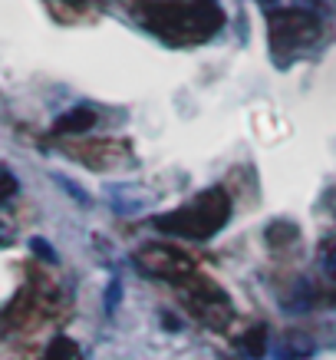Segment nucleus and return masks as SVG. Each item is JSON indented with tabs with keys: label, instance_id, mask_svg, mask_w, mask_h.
<instances>
[{
	"label": "nucleus",
	"instance_id": "1a4fd4ad",
	"mask_svg": "<svg viewBox=\"0 0 336 360\" xmlns=\"http://www.w3.org/2000/svg\"><path fill=\"white\" fill-rule=\"evenodd\" d=\"M320 264H323V271L336 281V238H326L323 245H320Z\"/></svg>",
	"mask_w": 336,
	"mask_h": 360
},
{
	"label": "nucleus",
	"instance_id": "f257e3e1",
	"mask_svg": "<svg viewBox=\"0 0 336 360\" xmlns=\"http://www.w3.org/2000/svg\"><path fill=\"white\" fill-rule=\"evenodd\" d=\"M132 17L172 46L205 44L224 27L217 0H135Z\"/></svg>",
	"mask_w": 336,
	"mask_h": 360
},
{
	"label": "nucleus",
	"instance_id": "6e6552de",
	"mask_svg": "<svg viewBox=\"0 0 336 360\" xmlns=\"http://www.w3.org/2000/svg\"><path fill=\"white\" fill-rule=\"evenodd\" d=\"M46 360H83V357H79L76 344L69 338H56L53 344H50V350H46Z\"/></svg>",
	"mask_w": 336,
	"mask_h": 360
},
{
	"label": "nucleus",
	"instance_id": "423d86ee",
	"mask_svg": "<svg viewBox=\"0 0 336 360\" xmlns=\"http://www.w3.org/2000/svg\"><path fill=\"white\" fill-rule=\"evenodd\" d=\"M93 122H96V112L86 110V106H79V110H69L66 116H60L53 126V132H63V136H79V132L93 129Z\"/></svg>",
	"mask_w": 336,
	"mask_h": 360
},
{
	"label": "nucleus",
	"instance_id": "f03ea898",
	"mask_svg": "<svg viewBox=\"0 0 336 360\" xmlns=\"http://www.w3.org/2000/svg\"><path fill=\"white\" fill-rule=\"evenodd\" d=\"M228 215H231L228 192H224V188H205V192H198L188 205L159 215V219H155V229L165 231V235H175V238L205 241L228 225Z\"/></svg>",
	"mask_w": 336,
	"mask_h": 360
},
{
	"label": "nucleus",
	"instance_id": "9d476101",
	"mask_svg": "<svg viewBox=\"0 0 336 360\" xmlns=\"http://www.w3.org/2000/svg\"><path fill=\"white\" fill-rule=\"evenodd\" d=\"M13 195H17V179L7 169H0V202H7Z\"/></svg>",
	"mask_w": 336,
	"mask_h": 360
},
{
	"label": "nucleus",
	"instance_id": "20e7f679",
	"mask_svg": "<svg viewBox=\"0 0 336 360\" xmlns=\"http://www.w3.org/2000/svg\"><path fill=\"white\" fill-rule=\"evenodd\" d=\"M178 288L184 291V297H188L191 311H195L205 324H211V328H224L231 317H234V311H231L224 291H221V288H215V284L208 281V278H201V274L188 278V281L178 284Z\"/></svg>",
	"mask_w": 336,
	"mask_h": 360
},
{
	"label": "nucleus",
	"instance_id": "39448f33",
	"mask_svg": "<svg viewBox=\"0 0 336 360\" xmlns=\"http://www.w3.org/2000/svg\"><path fill=\"white\" fill-rule=\"evenodd\" d=\"M135 262H139L142 271L155 274V278H165V281L172 284H184L188 278H195V264L188 255H182L178 248L172 245H149V248H142L135 255Z\"/></svg>",
	"mask_w": 336,
	"mask_h": 360
},
{
	"label": "nucleus",
	"instance_id": "7ed1b4c3",
	"mask_svg": "<svg viewBox=\"0 0 336 360\" xmlns=\"http://www.w3.org/2000/svg\"><path fill=\"white\" fill-rule=\"evenodd\" d=\"M267 37H271L274 53L290 56L297 46L314 44L320 37V17L314 11H300V7H281L267 17Z\"/></svg>",
	"mask_w": 336,
	"mask_h": 360
},
{
	"label": "nucleus",
	"instance_id": "0eeeda50",
	"mask_svg": "<svg viewBox=\"0 0 336 360\" xmlns=\"http://www.w3.org/2000/svg\"><path fill=\"white\" fill-rule=\"evenodd\" d=\"M241 344H244V350H248L250 357H264V350H267V328H260V324L250 328Z\"/></svg>",
	"mask_w": 336,
	"mask_h": 360
}]
</instances>
